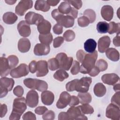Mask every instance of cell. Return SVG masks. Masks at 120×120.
<instances>
[{
  "label": "cell",
  "mask_w": 120,
  "mask_h": 120,
  "mask_svg": "<svg viewBox=\"0 0 120 120\" xmlns=\"http://www.w3.org/2000/svg\"><path fill=\"white\" fill-rule=\"evenodd\" d=\"M26 99L23 97L17 98L14 100L13 110L9 116L10 120H18L27 108Z\"/></svg>",
  "instance_id": "cell-1"
},
{
  "label": "cell",
  "mask_w": 120,
  "mask_h": 120,
  "mask_svg": "<svg viewBox=\"0 0 120 120\" xmlns=\"http://www.w3.org/2000/svg\"><path fill=\"white\" fill-rule=\"evenodd\" d=\"M98 57V52L95 51L92 53L86 54L80 67V72L82 74H89L95 67L96 61Z\"/></svg>",
  "instance_id": "cell-2"
},
{
  "label": "cell",
  "mask_w": 120,
  "mask_h": 120,
  "mask_svg": "<svg viewBox=\"0 0 120 120\" xmlns=\"http://www.w3.org/2000/svg\"><path fill=\"white\" fill-rule=\"evenodd\" d=\"M23 83L28 88L37 90L39 91H45L48 88V84L46 82L39 79L28 78L23 80Z\"/></svg>",
  "instance_id": "cell-3"
},
{
  "label": "cell",
  "mask_w": 120,
  "mask_h": 120,
  "mask_svg": "<svg viewBox=\"0 0 120 120\" xmlns=\"http://www.w3.org/2000/svg\"><path fill=\"white\" fill-rule=\"evenodd\" d=\"M14 80L12 78L3 77L0 79V98L4 97L8 91L12 90L14 85Z\"/></svg>",
  "instance_id": "cell-4"
},
{
  "label": "cell",
  "mask_w": 120,
  "mask_h": 120,
  "mask_svg": "<svg viewBox=\"0 0 120 120\" xmlns=\"http://www.w3.org/2000/svg\"><path fill=\"white\" fill-rule=\"evenodd\" d=\"M56 58L58 61L59 68L64 70H68L70 68L73 61V58L71 57H68L64 52H60L57 54Z\"/></svg>",
  "instance_id": "cell-5"
},
{
  "label": "cell",
  "mask_w": 120,
  "mask_h": 120,
  "mask_svg": "<svg viewBox=\"0 0 120 120\" xmlns=\"http://www.w3.org/2000/svg\"><path fill=\"white\" fill-rule=\"evenodd\" d=\"M91 82L92 79L90 77H83L80 80L76 79L75 90L79 92H87L89 89Z\"/></svg>",
  "instance_id": "cell-6"
},
{
  "label": "cell",
  "mask_w": 120,
  "mask_h": 120,
  "mask_svg": "<svg viewBox=\"0 0 120 120\" xmlns=\"http://www.w3.org/2000/svg\"><path fill=\"white\" fill-rule=\"evenodd\" d=\"M29 73V68L28 66L22 63L16 68L12 69L10 71V75L13 78H20L27 75Z\"/></svg>",
  "instance_id": "cell-7"
},
{
  "label": "cell",
  "mask_w": 120,
  "mask_h": 120,
  "mask_svg": "<svg viewBox=\"0 0 120 120\" xmlns=\"http://www.w3.org/2000/svg\"><path fill=\"white\" fill-rule=\"evenodd\" d=\"M105 115L107 118L113 120H119L120 119V107L114 104H109L106 109Z\"/></svg>",
  "instance_id": "cell-8"
},
{
  "label": "cell",
  "mask_w": 120,
  "mask_h": 120,
  "mask_svg": "<svg viewBox=\"0 0 120 120\" xmlns=\"http://www.w3.org/2000/svg\"><path fill=\"white\" fill-rule=\"evenodd\" d=\"M69 120H87L88 118L82 113L79 106H70L67 111Z\"/></svg>",
  "instance_id": "cell-9"
},
{
  "label": "cell",
  "mask_w": 120,
  "mask_h": 120,
  "mask_svg": "<svg viewBox=\"0 0 120 120\" xmlns=\"http://www.w3.org/2000/svg\"><path fill=\"white\" fill-rule=\"evenodd\" d=\"M32 6L33 1L31 0H21L15 7V13L20 16H22L28 9L32 7Z\"/></svg>",
  "instance_id": "cell-10"
},
{
  "label": "cell",
  "mask_w": 120,
  "mask_h": 120,
  "mask_svg": "<svg viewBox=\"0 0 120 120\" xmlns=\"http://www.w3.org/2000/svg\"><path fill=\"white\" fill-rule=\"evenodd\" d=\"M57 23L64 26L65 28H69L72 27L74 24V18L69 15H64L61 13L55 20Z\"/></svg>",
  "instance_id": "cell-11"
},
{
  "label": "cell",
  "mask_w": 120,
  "mask_h": 120,
  "mask_svg": "<svg viewBox=\"0 0 120 120\" xmlns=\"http://www.w3.org/2000/svg\"><path fill=\"white\" fill-rule=\"evenodd\" d=\"M25 19L26 22L29 24H35L37 25L44 20V17L42 15L33 12H28L25 16Z\"/></svg>",
  "instance_id": "cell-12"
},
{
  "label": "cell",
  "mask_w": 120,
  "mask_h": 120,
  "mask_svg": "<svg viewBox=\"0 0 120 120\" xmlns=\"http://www.w3.org/2000/svg\"><path fill=\"white\" fill-rule=\"evenodd\" d=\"M26 102L27 105L29 107H36L38 103V95L37 92L34 90L29 91L26 95Z\"/></svg>",
  "instance_id": "cell-13"
},
{
  "label": "cell",
  "mask_w": 120,
  "mask_h": 120,
  "mask_svg": "<svg viewBox=\"0 0 120 120\" xmlns=\"http://www.w3.org/2000/svg\"><path fill=\"white\" fill-rule=\"evenodd\" d=\"M71 99L70 95L67 91L62 92L60 96L59 100L56 103V106L59 109H62L66 107L69 103Z\"/></svg>",
  "instance_id": "cell-14"
},
{
  "label": "cell",
  "mask_w": 120,
  "mask_h": 120,
  "mask_svg": "<svg viewBox=\"0 0 120 120\" xmlns=\"http://www.w3.org/2000/svg\"><path fill=\"white\" fill-rule=\"evenodd\" d=\"M17 30L20 35L23 37L29 36L31 33L30 28L26 21H21L17 24Z\"/></svg>",
  "instance_id": "cell-15"
},
{
  "label": "cell",
  "mask_w": 120,
  "mask_h": 120,
  "mask_svg": "<svg viewBox=\"0 0 120 120\" xmlns=\"http://www.w3.org/2000/svg\"><path fill=\"white\" fill-rule=\"evenodd\" d=\"M37 77H42L46 75L48 73L47 62L45 60H39L37 63Z\"/></svg>",
  "instance_id": "cell-16"
},
{
  "label": "cell",
  "mask_w": 120,
  "mask_h": 120,
  "mask_svg": "<svg viewBox=\"0 0 120 120\" xmlns=\"http://www.w3.org/2000/svg\"><path fill=\"white\" fill-rule=\"evenodd\" d=\"M50 51V47L49 45H44L42 43L37 44L34 47V53L37 56L46 55L48 54Z\"/></svg>",
  "instance_id": "cell-17"
},
{
  "label": "cell",
  "mask_w": 120,
  "mask_h": 120,
  "mask_svg": "<svg viewBox=\"0 0 120 120\" xmlns=\"http://www.w3.org/2000/svg\"><path fill=\"white\" fill-rule=\"evenodd\" d=\"M111 43L110 38L108 36L100 38L98 41V50L101 53H104L109 48Z\"/></svg>",
  "instance_id": "cell-18"
},
{
  "label": "cell",
  "mask_w": 120,
  "mask_h": 120,
  "mask_svg": "<svg viewBox=\"0 0 120 120\" xmlns=\"http://www.w3.org/2000/svg\"><path fill=\"white\" fill-rule=\"evenodd\" d=\"M10 69L8 59L1 57L0 58V75L1 77H5L8 75L9 73Z\"/></svg>",
  "instance_id": "cell-19"
},
{
  "label": "cell",
  "mask_w": 120,
  "mask_h": 120,
  "mask_svg": "<svg viewBox=\"0 0 120 120\" xmlns=\"http://www.w3.org/2000/svg\"><path fill=\"white\" fill-rule=\"evenodd\" d=\"M119 76L116 74L110 73L104 74L101 77L102 82L106 84L112 85L119 80Z\"/></svg>",
  "instance_id": "cell-20"
},
{
  "label": "cell",
  "mask_w": 120,
  "mask_h": 120,
  "mask_svg": "<svg viewBox=\"0 0 120 120\" xmlns=\"http://www.w3.org/2000/svg\"><path fill=\"white\" fill-rule=\"evenodd\" d=\"M101 15L104 19L110 21L113 17V9L110 5H105L101 8Z\"/></svg>",
  "instance_id": "cell-21"
},
{
  "label": "cell",
  "mask_w": 120,
  "mask_h": 120,
  "mask_svg": "<svg viewBox=\"0 0 120 120\" xmlns=\"http://www.w3.org/2000/svg\"><path fill=\"white\" fill-rule=\"evenodd\" d=\"M41 97L42 103L46 105H51L54 100V96L53 93L49 90L43 91L41 93Z\"/></svg>",
  "instance_id": "cell-22"
},
{
  "label": "cell",
  "mask_w": 120,
  "mask_h": 120,
  "mask_svg": "<svg viewBox=\"0 0 120 120\" xmlns=\"http://www.w3.org/2000/svg\"><path fill=\"white\" fill-rule=\"evenodd\" d=\"M37 29L40 34H47L50 33L51 24L49 22L44 19L37 25Z\"/></svg>",
  "instance_id": "cell-23"
},
{
  "label": "cell",
  "mask_w": 120,
  "mask_h": 120,
  "mask_svg": "<svg viewBox=\"0 0 120 120\" xmlns=\"http://www.w3.org/2000/svg\"><path fill=\"white\" fill-rule=\"evenodd\" d=\"M31 44L29 39L27 38H22L18 42V50L22 53L28 52L30 48Z\"/></svg>",
  "instance_id": "cell-24"
},
{
  "label": "cell",
  "mask_w": 120,
  "mask_h": 120,
  "mask_svg": "<svg viewBox=\"0 0 120 120\" xmlns=\"http://www.w3.org/2000/svg\"><path fill=\"white\" fill-rule=\"evenodd\" d=\"M105 54L106 57L112 61H117L119 60V52L114 48H108L105 51Z\"/></svg>",
  "instance_id": "cell-25"
},
{
  "label": "cell",
  "mask_w": 120,
  "mask_h": 120,
  "mask_svg": "<svg viewBox=\"0 0 120 120\" xmlns=\"http://www.w3.org/2000/svg\"><path fill=\"white\" fill-rule=\"evenodd\" d=\"M17 15L11 12H8L4 14L2 16L4 22L8 24H12L14 23L17 20Z\"/></svg>",
  "instance_id": "cell-26"
},
{
  "label": "cell",
  "mask_w": 120,
  "mask_h": 120,
  "mask_svg": "<svg viewBox=\"0 0 120 120\" xmlns=\"http://www.w3.org/2000/svg\"><path fill=\"white\" fill-rule=\"evenodd\" d=\"M97 43L95 40L92 38L87 39L84 43V49L89 53L93 52L96 48Z\"/></svg>",
  "instance_id": "cell-27"
},
{
  "label": "cell",
  "mask_w": 120,
  "mask_h": 120,
  "mask_svg": "<svg viewBox=\"0 0 120 120\" xmlns=\"http://www.w3.org/2000/svg\"><path fill=\"white\" fill-rule=\"evenodd\" d=\"M95 95L98 97H102L104 96L106 91V89L105 85L100 82L96 84L93 89Z\"/></svg>",
  "instance_id": "cell-28"
},
{
  "label": "cell",
  "mask_w": 120,
  "mask_h": 120,
  "mask_svg": "<svg viewBox=\"0 0 120 120\" xmlns=\"http://www.w3.org/2000/svg\"><path fill=\"white\" fill-rule=\"evenodd\" d=\"M35 8L37 10H40L43 12H47L50 9V6L45 0H37L35 4Z\"/></svg>",
  "instance_id": "cell-29"
},
{
  "label": "cell",
  "mask_w": 120,
  "mask_h": 120,
  "mask_svg": "<svg viewBox=\"0 0 120 120\" xmlns=\"http://www.w3.org/2000/svg\"><path fill=\"white\" fill-rule=\"evenodd\" d=\"M72 8L71 7L69 3L67 0H65L60 4L58 7V10L63 15L66 14L68 15L72 10Z\"/></svg>",
  "instance_id": "cell-30"
},
{
  "label": "cell",
  "mask_w": 120,
  "mask_h": 120,
  "mask_svg": "<svg viewBox=\"0 0 120 120\" xmlns=\"http://www.w3.org/2000/svg\"><path fill=\"white\" fill-rule=\"evenodd\" d=\"M78 98L80 103L82 104H88L91 101L92 97L91 95L88 92H79L78 94Z\"/></svg>",
  "instance_id": "cell-31"
},
{
  "label": "cell",
  "mask_w": 120,
  "mask_h": 120,
  "mask_svg": "<svg viewBox=\"0 0 120 120\" xmlns=\"http://www.w3.org/2000/svg\"><path fill=\"white\" fill-rule=\"evenodd\" d=\"M68 74L63 69H59L56 71L53 75V77L55 79L62 82L68 78Z\"/></svg>",
  "instance_id": "cell-32"
},
{
  "label": "cell",
  "mask_w": 120,
  "mask_h": 120,
  "mask_svg": "<svg viewBox=\"0 0 120 120\" xmlns=\"http://www.w3.org/2000/svg\"><path fill=\"white\" fill-rule=\"evenodd\" d=\"M40 42L44 45H49L52 40V35L51 33L47 34H40L39 35Z\"/></svg>",
  "instance_id": "cell-33"
},
{
  "label": "cell",
  "mask_w": 120,
  "mask_h": 120,
  "mask_svg": "<svg viewBox=\"0 0 120 120\" xmlns=\"http://www.w3.org/2000/svg\"><path fill=\"white\" fill-rule=\"evenodd\" d=\"M109 29V24L105 22H99L97 24V31L101 34L108 32Z\"/></svg>",
  "instance_id": "cell-34"
},
{
  "label": "cell",
  "mask_w": 120,
  "mask_h": 120,
  "mask_svg": "<svg viewBox=\"0 0 120 120\" xmlns=\"http://www.w3.org/2000/svg\"><path fill=\"white\" fill-rule=\"evenodd\" d=\"M109 29L108 32L110 34H112L115 33H120V23H115L114 22H110Z\"/></svg>",
  "instance_id": "cell-35"
},
{
  "label": "cell",
  "mask_w": 120,
  "mask_h": 120,
  "mask_svg": "<svg viewBox=\"0 0 120 120\" xmlns=\"http://www.w3.org/2000/svg\"><path fill=\"white\" fill-rule=\"evenodd\" d=\"M83 16L88 18L90 23L93 22L96 20V13L95 11L91 9H87L83 12Z\"/></svg>",
  "instance_id": "cell-36"
},
{
  "label": "cell",
  "mask_w": 120,
  "mask_h": 120,
  "mask_svg": "<svg viewBox=\"0 0 120 120\" xmlns=\"http://www.w3.org/2000/svg\"><path fill=\"white\" fill-rule=\"evenodd\" d=\"M48 68L52 71H54L59 68V64L56 58L49 59L47 62Z\"/></svg>",
  "instance_id": "cell-37"
},
{
  "label": "cell",
  "mask_w": 120,
  "mask_h": 120,
  "mask_svg": "<svg viewBox=\"0 0 120 120\" xmlns=\"http://www.w3.org/2000/svg\"><path fill=\"white\" fill-rule=\"evenodd\" d=\"M81 112L83 114H92L94 112L93 107L88 104H82V105L79 106Z\"/></svg>",
  "instance_id": "cell-38"
},
{
  "label": "cell",
  "mask_w": 120,
  "mask_h": 120,
  "mask_svg": "<svg viewBox=\"0 0 120 120\" xmlns=\"http://www.w3.org/2000/svg\"><path fill=\"white\" fill-rule=\"evenodd\" d=\"M64 39L67 42H70L73 40L75 37V32L71 30H66L63 34V35Z\"/></svg>",
  "instance_id": "cell-39"
},
{
  "label": "cell",
  "mask_w": 120,
  "mask_h": 120,
  "mask_svg": "<svg viewBox=\"0 0 120 120\" xmlns=\"http://www.w3.org/2000/svg\"><path fill=\"white\" fill-rule=\"evenodd\" d=\"M96 67L99 69L100 71H104L107 68L108 64L107 62L104 60L99 59L97 62Z\"/></svg>",
  "instance_id": "cell-40"
},
{
  "label": "cell",
  "mask_w": 120,
  "mask_h": 120,
  "mask_svg": "<svg viewBox=\"0 0 120 120\" xmlns=\"http://www.w3.org/2000/svg\"><path fill=\"white\" fill-rule=\"evenodd\" d=\"M8 64L10 68H12L16 66L19 62V60L17 57L14 55H11L8 58Z\"/></svg>",
  "instance_id": "cell-41"
},
{
  "label": "cell",
  "mask_w": 120,
  "mask_h": 120,
  "mask_svg": "<svg viewBox=\"0 0 120 120\" xmlns=\"http://www.w3.org/2000/svg\"><path fill=\"white\" fill-rule=\"evenodd\" d=\"M77 22L79 26L81 27H86L90 23L88 18L85 16H81L78 18L77 20Z\"/></svg>",
  "instance_id": "cell-42"
},
{
  "label": "cell",
  "mask_w": 120,
  "mask_h": 120,
  "mask_svg": "<svg viewBox=\"0 0 120 120\" xmlns=\"http://www.w3.org/2000/svg\"><path fill=\"white\" fill-rule=\"evenodd\" d=\"M80 70V63L78 61L76 60L74 61L73 63V65L70 70V72L72 75H75L77 74Z\"/></svg>",
  "instance_id": "cell-43"
},
{
  "label": "cell",
  "mask_w": 120,
  "mask_h": 120,
  "mask_svg": "<svg viewBox=\"0 0 120 120\" xmlns=\"http://www.w3.org/2000/svg\"><path fill=\"white\" fill-rule=\"evenodd\" d=\"M120 92L117 91L112 97L111 99V103L120 107Z\"/></svg>",
  "instance_id": "cell-44"
},
{
  "label": "cell",
  "mask_w": 120,
  "mask_h": 120,
  "mask_svg": "<svg viewBox=\"0 0 120 120\" xmlns=\"http://www.w3.org/2000/svg\"><path fill=\"white\" fill-rule=\"evenodd\" d=\"M42 118L45 120H52L55 118V113L52 110L47 111L43 115Z\"/></svg>",
  "instance_id": "cell-45"
},
{
  "label": "cell",
  "mask_w": 120,
  "mask_h": 120,
  "mask_svg": "<svg viewBox=\"0 0 120 120\" xmlns=\"http://www.w3.org/2000/svg\"><path fill=\"white\" fill-rule=\"evenodd\" d=\"M13 93L15 95L18 97H21L24 93L23 88L20 85L16 86L13 90Z\"/></svg>",
  "instance_id": "cell-46"
},
{
  "label": "cell",
  "mask_w": 120,
  "mask_h": 120,
  "mask_svg": "<svg viewBox=\"0 0 120 120\" xmlns=\"http://www.w3.org/2000/svg\"><path fill=\"white\" fill-rule=\"evenodd\" d=\"M64 39L62 37H58L54 39L53 46L54 48H57L60 47L62 44L64 42Z\"/></svg>",
  "instance_id": "cell-47"
},
{
  "label": "cell",
  "mask_w": 120,
  "mask_h": 120,
  "mask_svg": "<svg viewBox=\"0 0 120 120\" xmlns=\"http://www.w3.org/2000/svg\"><path fill=\"white\" fill-rule=\"evenodd\" d=\"M22 119L23 120H36V117L35 114L29 111L23 114Z\"/></svg>",
  "instance_id": "cell-48"
},
{
  "label": "cell",
  "mask_w": 120,
  "mask_h": 120,
  "mask_svg": "<svg viewBox=\"0 0 120 120\" xmlns=\"http://www.w3.org/2000/svg\"><path fill=\"white\" fill-rule=\"evenodd\" d=\"M69 4L72 5L74 6V7L77 9H79L82 6V1L80 0H67Z\"/></svg>",
  "instance_id": "cell-49"
},
{
  "label": "cell",
  "mask_w": 120,
  "mask_h": 120,
  "mask_svg": "<svg viewBox=\"0 0 120 120\" xmlns=\"http://www.w3.org/2000/svg\"><path fill=\"white\" fill-rule=\"evenodd\" d=\"M80 103V100L78 98L75 96H71V99L69 105L70 106H74L78 105Z\"/></svg>",
  "instance_id": "cell-50"
},
{
  "label": "cell",
  "mask_w": 120,
  "mask_h": 120,
  "mask_svg": "<svg viewBox=\"0 0 120 120\" xmlns=\"http://www.w3.org/2000/svg\"><path fill=\"white\" fill-rule=\"evenodd\" d=\"M53 32L57 35L60 34L63 32V27L59 24H56L54 25L52 28Z\"/></svg>",
  "instance_id": "cell-51"
},
{
  "label": "cell",
  "mask_w": 120,
  "mask_h": 120,
  "mask_svg": "<svg viewBox=\"0 0 120 120\" xmlns=\"http://www.w3.org/2000/svg\"><path fill=\"white\" fill-rule=\"evenodd\" d=\"M86 55V53L84 52L82 50H78L76 52V58L77 60L81 63L82 62L85 56Z\"/></svg>",
  "instance_id": "cell-52"
},
{
  "label": "cell",
  "mask_w": 120,
  "mask_h": 120,
  "mask_svg": "<svg viewBox=\"0 0 120 120\" xmlns=\"http://www.w3.org/2000/svg\"><path fill=\"white\" fill-rule=\"evenodd\" d=\"M48 110L47 108L44 106H38L35 109V112L38 115H42L44 114Z\"/></svg>",
  "instance_id": "cell-53"
},
{
  "label": "cell",
  "mask_w": 120,
  "mask_h": 120,
  "mask_svg": "<svg viewBox=\"0 0 120 120\" xmlns=\"http://www.w3.org/2000/svg\"><path fill=\"white\" fill-rule=\"evenodd\" d=\"M37 62L35 60H32L30 63L29 68L30 71L31 73H34L37 71Z\"/></svg>",
  "instance_id": "cell-54"
},
{
  "label": "cell",
  "mask_w": 120,
  "mask_h": 120,
  "mask_svg": "<svg viewBox=\"0 0 120 120\" xmlns=\"http://www.w3.org/2000/svg\"><path fill=\"white\" fill-rule=\"evenodd\" d=\"M0 117L1 118H2L5 116V115H6V114L8 111L7 105L5 104H0Z\"/></svg>",
  "instance_id": "cell-55"
},
{
  "label": "cell",
  "mask_w": 120,
  "mask_h": 120,
  "mask_svg": "<svg viewBox=\"0 0 120 120\" xmlns=\"http://www.w3.org/2000/svg\"><path fill=\"white\" fill-rule=\"evenodd\" d=\"M99 72L100 71L99 70V69L96 67H95L90 70V71L89 73V75L91 76L94 77L97 75L99 74Z\"/></svg>",
  "instance_id": "cell-56"
},
{
  "label": "cell",
  "mask_w": 120,
  "mask_h": 120,
  "mask_svg": "<svg viewBox=\"0 0 120 120\" xmlns=\"http://www.w3.org/2000/svg\"><path fill=\"white\" fill-rule=\"evenodd\" d=\"M58 120H69V117L68 115L67 112H62L59 113L58 115Z\"/></svg>",
  "instance_id": "cell-57"
},
{
  "label": "cell",
  "mask_w": 120,
  "mask_h": 120,
  "mask_svg": "<svg viewBox=\"0 0 120 120\" xmlns=\"http://www.w3.org/2000/svg\"><path fill=\"white\" fill-rule=\"evenodd\" d=\"M113 43L115 46H120V33H117V35L113 38Z\"/></svg>",
  "instance_id": "cell-58"
},
{
  "label": "cell",
  "mask_w": 120,
  "mask_h": 120,
  "mask_svg": "<svg viewBox=\"0 0 120 120\" xmlns=\"http://www.w3.org/2000/svg\"><path fill=\"white\" fill-rule=\"evenodd\" d=\"M77 15H78L77 10L75 8H72L71 11L68 15H69L74 18H76L77 17Z\"/></svg>",
  "instance_id": "cell-59"
},
{
  "label": "cell",
  "mask_w": 120,
  "mask_h": 120,
  "mask_svg": "<svg viewBox=\"0 0 120 120\" xmlns=\"http://www.w3.org/2000/svg\"><path fill=\"white\" fill-rule=\"evenodd\" d=\"M46 1L47 4L49 6H55L60 2V0H46Z\"/></svg>",
  "instance_id": "cell-60"
},
{
  "label": "cell",
  "mask_w": 120,
  "mask_h": 120,
  "mask_svg": "<svg viewBox=\"0 0 120 120\" xmlns=\"http://www.w3.org/2000/svg\"><path fill=\"white\" fill-rule=\"evenodd\" d=\"M113 90H114L115 91H120V83H118L114 85L113 86Z\"/></svg>",
  "instance_id": "cell-61"
},
{
  "label": "cell",
  "mask_w": 120,
  "mask_h": 120,
  "mask_svg": "<svg viewBox=\"0 0 120 120\" xmlns=\"http://www.w3.org/2000/svg\"><path fill=\"white\" fill-rule=\"evenodd\" d=\"M16 0H5V2L9 5H13L16 2Z\"/></svg>",
  "instance_id": "cell-62"
}]
</instances>
